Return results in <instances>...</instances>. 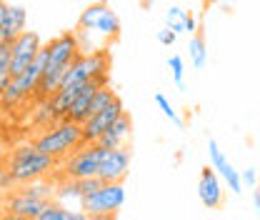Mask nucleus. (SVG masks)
Wrapping results in <instances>:
<instances>
[{
	"label": "nucleus",
	"instance_id": "obj_18",
	"mask_svg": "<svg viewBox=\"0 0 260 220\" xmlns=\"http://www.w3.org/2000/svg\"><path fill=\"white\" fill-rule=\"evenodd\" d=\"M83 203V190H80V183L78 180H70V178H65L60 185H55V203Z\"/></svg>",
	"mask_w": 260,
	"mask_h": 220
},
{
	"label": "nucleus",
	"instance_id": "obj_14",
	"mask_svg": "<svg viewBox=\"0 0 260 220\" xmlns=\"http://www.w3.org/2000/svg\"><path fill=\"white\" fill-rule=\"evenodd\" d=\"M130 133H133V118H130L128 113H123L113 128L100 138V145L105 148V150H120V148H125L130 140Z\"/></svg>",
	"mask_w": 260,
	"mask_h": 220
},
{
	"label": "nucleus",
	"instance_id": "obj_11",
	"mask_svg": "<svg viewBox=\"0 0 260 220\" xmlns=\"http://www.w3.org/2000/svg\"><path fill=\"white\" fill-rule=\"evenodd\" d=\"M48 53H50V63L48 65H73V60L80 55V43L75 33H60L58 38H53L48 43Z\"/></svg>",
	"mask_w": 260,
	"mask_h": 220
},
{
	"label": "nucleus",
	"instance_id": "obj_23",
	"mask_svg": "<svg viewBox=\"0 0 260 220\" xmlns=\"http://www.w3.org/2000/svg\"><path fill=\"white\" fill-rule=\"evenodd\" d=\"M78 183H80V190H83V198H90V195H95L98 190L105 185L100 178H88V180H78Z\"/></svg>",
	"mask_w": 260,
	"mask_h": 220
},
{
	"label": "nucleus",
	"instance_id": "obj_1",
	"mask_svg": "<svg viewBox=\"0 0 260 220\" xmlns=\"http://www.w3.org/2000/svg\"><path fill=\"white\" fill-rule=\"evenodd\" d=\"M55 163H58L55 158L40 153V150L35 148V143H28V145H18V148L10 153L5 168L10 170V175L15 178V183L25 185V183L45 178V175L55 168Z\"/></svg>",
	"mask_w": 260,
	"mask_h": 220
},
{
	"label": "nucleus",
	"instance_id": "obj_5",
	"mask_svg": "<svg viewBox=\"0 0 260 220\" xmlns=\"http://www.w3.org/2000/svg\"><path fill=\"white\" fill-rule=\"evenodd\" d=\"M125 203V188L123 183H105L95 195L83 198L80 210H85L88 215H100V213H118Z\"/></svg>",
	"mask_w": 260,
	"mask_h": 220
},
{
	"label": "nucleus",
	"instance_id": "obj_21",
	"mask_svg": "<svg viewBox=\"0 0 260 220\" xmlns=\"http://www.w3.org/2000/svg\"><path fill=\"white\" fill-rule=\"evenodd\" d=\"M155 105L160 108V110H162V115H165V118H168L170 123H175L178 128H183V125H185V123H183V118H180V115L175 113V108L170 105V100H168V98H165L162 93H155Z\"/></svg>",
	"mask_w": 260,
	"mask_h": 220
},
{
	"label": "nucleus",
	"instance_id": "obj_26",
	"mask_svg": "<svg viewBox=\"0 0 260 220\" xmlns=\"http://www.w3.org/2000/svg\"><path fill=\"white\" fill-rule=\"evenodd\" d=\"M240 178H243V185H250L253 190L258 188V170H255V168H245V170L240 173Z\"/></svg>",
	"mask_w": 260,
	"mask_h": 220
},
{
	"label": "nucleus",
	"instance_id": "obj_3",
	"mask_svg": "<svg viewBox=\"0 0 260 220\" xmlns=\"http://www.w3.org/2000/svg\"><path fill=\"white\" fill-rule=\"evenodd\" d=\"M78 30H95L98 35H103L105 40H115L120 35V18L115 15V10L105 3V0H98L90 3L80 18H78Z\"/></svg>",
	"mask_w": 260,
	"mask_h": 220
},
{
	"label": "nucleus",
	"instance_id": "obj_28",
	"mask_svg": "<svg viewBox=\"0 0 260 220\" xmlns=\"http://www.w3.org/2000/svg\"><path fill=\"white\" fill-rule=\"evenodd\" d=\"M90 220H115V213H100V215H90Z\"/></svg>",
	"mask_w": 260,
	"mask_h": 220
},
{
	"label": "nucleus",
	"instance_id": "obj_9",
	"mask_svg": "<svg viewBox=\"0 0 260 220\" xmlns=\"http://www.w3.org/2000/svg\"><path fill=\"white\" fill-rule=\"evenodd\" d=\"M130 170V150L128 148H120V150H108L103 163H100V170H98V178L103 183H123V178L128 175Z\"/></svg>",
	"mask_w": 260,
	"mask_h": 220
},
{
	"label": "nucleus",
	"instance_id": "obj_20",
	"mask_svg": "<svg viewBox=\"0 0 260 220\" xmlns=\"http://www.w3.org/2000/svg\"><path fill=\"white\" fill-rule=\"evenodd\" d=\"M188 15H190L188 10H183V8H178V5H170L168 13H165V25H168L170 30H175V33H185Z\"/></svg>",
	"mask_w": 260,
	"mask_h": 220
},
{
	"label": "nucleus",
	"instance_id": "obj_8",
	"mask_svg": "<svg viewBox=\"0 0 260 220\" xmlns=\"http://www.w3.org/2000/svg\"><path fill=\"white\" fill-rule=\"evenodd\" d=\"M198 198H200V203H203L205 208H210V210H218V208L223 205V200H225V193L220 188V178H218V173H215L213 165H205V168L200 170V178H198Z\"/></svg>",
	"mask_w": 260,
	"mask_h": 220
},
{
	"label": "nucleus",
	"instance_id": "obj_24",
	"mask_svg": "<svg viewBox=\"0 0 260 220\" xmlns=\"http://www.w3.org/2000/svg\"><path fill=\"white\" fill-rule=\"evenodd\" d=\"M13 188H15V178L10 175L8 168H3V170H0V193H3V198H8Z\"/></svg>",
	"mask_w": 260,
	"mask_h": 220
},
{
	"label": "nucleus",
	"instance_id": "obj_12",
	"mask_svg": "<svg viewBox=\"0 0 260 220\" xmlns=\"http://www.w3.org/2000/svg\"><path fill=\"white\" fill-rule=\"evenodd\" d=\"M208 153H210V165L215 168V173L228 183L230 193H233V195H240V193H243V178H240V173L233 168V163L220 153V148H218L215 140L208 143Z\"/></svg>",
	"mask_w": 260,
	"mask_h": 220
},
{
	"label": "nucleus",
	"instance_id": "obj_17",
	"mask_svg": "<svg viewBox=\"0 0 260 220\" xmlns=\"http://www.w3.org/2000/svg\"><path fill=\"white\" fill-rule=\"evenodd\" d=\"M18 193H23V195H28V198H35V200H53L55 198V185L53 183H48L45 178H40V180H32V183H25V185H20Z\"/></svg>",
	"mask_w": 260,
	"mask_h": 220
},
{
	"label": "nucleus",
	"instance_id": "obj_16",
	"mask_svg": "<svg viewBox=\"0 0 260 220\" xmlns=\"http://www.w3.org/2000/svg\"><path fill=\"white\" fill-rule=\"evenodd\" d=\"M38 220H90V215H88L85 210H70V208L63 205V203L50 200L48 208H45V213H43Z\"/></svg>",
	"mask_w": 260,
	"mask_h": 220
},
{
	"label": "nucleus",
	"instance_id": "obj_27",
	"mask_svg": "<svg viewBox=\"0 0 260 220\" xmlns=\"http://www.w3.org/2000/svg\"><path fill=\"white\" fill-rule=\"evenodd\" d=\"M253 208H255V213L260 215V185L253 190Z\"/></svg>",
	"mask_w": 260,
	"mask_h": 220
},
{
	"label": "nucleus",
	"instance_id": "obj_2",
	"mask_svg": "<svg viewBox=\"0 0 260 220\" xmlns=\"http://www.w3.org/2000/svg\"><path fill=\"white\" fill-rule=\"evenodd\" d=\"M35 148L45 155L60 160L65 155H73L78 148H83V125L73 123V120H60L55 125L45 128L35 140Z\"/></svg>",
	"mask_w": 260,
	"mask_h": 220
},
{
	"label": "nucleus",
	"instance_id": "obj_19",
	"mask_svg": "<svg viewBox=\"0 0 260 220\" xmlns=\"http://www.w3.org/2000/svg\"><path fill=\"white\" fill-rule=\"evenodd\" d=\"M188 50H190V60H193V68L195 70H200V68H205V60H208V48H205V38H203V33L198 30L190 38V45H188Z\"/></svg>",
	"mask_w": 260,
	"mask_h": 220
},
{
	"label": "nucleus",
	"instance_id": "obj_7",
	"mask_svg": "<svg viewBox=\"0 0 260 220\" xmlns=\"http://www.w3.org/2000/svg\"><path fill=\"white\" fill-rule=\"evenodd\" d=\"M123 113H125V105H123V100H120V98H115L105 110H100L98 115H93V118L83 125V143H85V145L100 143V138L113 128V123H115Z\"/></svg>",
	"mask_w": 260,
	"mask_h": 220
},
{
	"label": "nucleus",
	"instance_id": "obj_25",
	"mask_svg": "<svg viewBox=\"0 0 260 220\" xmlns=\"http://www.w3.org/2000/svg\"><path fill=\"white\" fill-rule=\"evenodd\" d=\"M155 38H158V43H160V45H168V48H170V45L175 43L178 33H175V30H170V28L165 25V28H160V30L155 33Z\"/></svg>",
	"mask_w": 260,
	"mask_h": 220
},
{
	"label": "nucleus",
	"instance_id": "obj_15",
	"mask_svg": "<svg viewBox=\"0 0 260 220\" xmlns=\"http://www.w3.org/2000/svg\"><path fill=\"white\" fill-rule=\"evenodd\" d=\"M95 93H98L95 83H85V85L80 88L78 98L73 100V105H70L68 120H73V123H78V125H85V123L90 120V103H93Z\"/></svg>",
	"mask_w": 260,
	"mask_h": 220
},
{
	"label": "nucleus",
	"instance_id": "obj_4",
	"mask_svg": "<svg viewBox=\"0 0 260 220\" xmlns=\"http://www.w3.org/2000/svg\"><path fill=\"white\" fill-rule=\"evenodd\" d=\"M105 153H108V150H105L100 143L78 148L73 155L65 160V165H63L65 178H70V180H88V178H98V170H100V163H103Z\"/></svg>",
	"mask_w": 260,
	"mask_h": 220
},
{
	"label": "nucleus",
	"instance_id": "obj_13",
	"mask_svg": "<svg viewBox=\"0 0 260 220\" xmlns=\"http://www.w3.org/2000/svg\"><path fill=\"white\" fill-rule=\"evenodd\" d=\"M45 208H48V200H35V198H28L18 190H13L3 203V213H18L28 220H38L45 213Z\"/></svg>",
	"mask_w": 260,
	"mask_h": 220
},
{
	"label": "nucleus",
	"instance_id": "obj_30",
	"mask_svg": "<svg viewBox=\"0 0 260 220\" xmlns=\"http://www.w3.org/2000/svg\"><path fill=\"white\" fill-rule=\"evenodd\" d=\"M205 3H210V0H205Z\"/></svg>",
	"mask_w": 260,
	"mask_h": 220
},
{
	"label": "nucleus",
	"instance_id": "obj_22",
	"mask_svg": "<svg viewBox=\"0 0 260 220\" xmlns=\"http://www.w3.org/2000/svg\"><path fill=\"white\" fill-rule=\"evenodd\" d=\"M168 68H170V73H173L175 85H178V88H185V83H183V73H185L183 58H180V55H170V58H168Z\"/></svg>",
	"mask_w": 260,
	"mask_h": 220
},
{
	"label": "nucleus",
	"instance_id": "obj_10",
	"mask_svg": "<svg viewBox=\"0 0 260 220\" xmlns=\"http://www.w3.org/2000/svg\"><path fill=\"white\" fill-rule=\"evenodd\" d=\"M25 8L0 3V43H13L20 33H25Z\"/></svg>",
	"mask_w": 260,
	"mask_h": 220
},
{
	"label": "nucleus",
	"instance_id": "obj_29",
	"mask_svg": "<svg viewBox=\"0 0 260 220\" xmlns=\"http://www.w3.org/2000/svg\"><path fill=\"white\" fill-rule=\"evenodd\" d=\"M3 220H28V218H23L18 213H3Z\"/></svg>",
	"mask_w": 260,
	"mask_h": 220
},
{
	"label": "nucleus",
	"instance_id": "obj_6",
	"mask_svg": "<svg viewBox=\"0 0 260 220\" xmlns=\"http://www.w3.org/2000/svg\"><path fill=\"white\" fill-rule=\"evenodd\" d=\"M10 48H13V68H10V78L15 80V78H20V75L35 63L38 53L43 50V43H40V35H38V33L25 30L10 43Z\"/></svg>",
	"mask_w": 260,
	"mask_h": 220
}]
</instances>
